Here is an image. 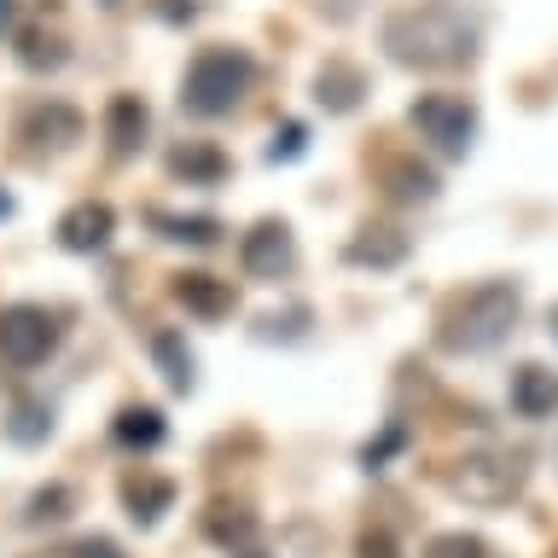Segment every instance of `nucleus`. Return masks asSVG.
Returning a JSON list of instances; mask_svg holds the SVG:
<instances>
[{
	"label": "nucleus",
	"mask_w": 558,
	"mask_h": 558,
	"mask_svg": "<svg viewBox=\"0 0 558 558\" xmlns=\"http://www.w3.org/2000/svg\"><path fill=\"white\" fill-rule=\"evenodd\" d=\"M477 12L453 7V0H425V7H401L384 17V47L408 70H460L477 59Z\"/></svg>",
	"instance_id": "f257e3e1"
},
{
	"label": "nucleus",
	"mask_w": 558,
	"mask_h": 558,
	"mask_svg": "<svg viewBox=\"0 0 558 558\" xmlns=\"http://www.w3.org/2000/svg\"><path fill=\"white\" fill-rule=\"evenodd\" d=\"M518 314H523V291L512 279H488V286L465 291L453 303L448 326H442V349L448 355H488V349H500L512 338Z\"/></svg>",
	"instance_id": "f03ea898"
},
{
	"label": "nucleus",
	"mask_w": 558,
	"mask_h": 558,
	"mask_svg": "<svg viewBox=\"0 0 558 558\" xmlns=\"http://www.w3.org/2000/svg\"><path fill=\"white\" fill-rule=\"evenodd\" d=\"M251 82H256V64L244 47H204L198 59L186 64L181 105L192 117H227L244 94H251Z\"/></svg>",
	"instance_id": "7ed1b4c3"
},
{
	"label": "nucleus",
	"mask_w": 558,
	"mask_h": 558,
	"mask_svg": "<svg viewBox=\"0 0 558 558\" xmlns=\"http://www.w3.org/2000/svg\"><path fill=\"white\" fill-rule=\"evenodd\" d=\"M523 477H530V465H523V453H506V448H477V453H460L448 471V488L471 506H506L518 500Z\"/></svg>",
	"instance_id": "20e7f679"
},
{
	"label": "nucleus",
	"mask_w": 558,
	"mask_h": 558,
	"mask_svg": "<svg viewBox=\"0 0 558 558\" xmlns=\"http://www.w3.org/2000/svg\"><path fill=\"white\" fill-rule=\"evenodd\" d=\"M408 122L418 129V140H430L448 157H465L471 140H477V105L460 94H418L408 105Z\"/></svg>",
	"instance_id": "39448f33"
},
{
	"label": "nucleus",
	"mask_w": 558,
	"mask_h": 558,
	"mask_svg": "<svg viewBox=\"0 0 558 558\" xmlns=\"http://www.w3.org/2000/svg\"><path fill=\"white\" fill-rule=\"evenodd\" d=\"M59 349V320L41 303H12L0 308V361L12 366H41Z\"/></svg>",
	"instance_id": "423d86ee"
},
{
	"label": "nucleus",
	"mask_w": 558,
	"mask_h": 558,
	"mask_svg": "<svg viewBox=\"0 0 558 558\" xmlns=\"http://www.w3.org/2000/svg\"><path fill=\"white\" fill-rule=\"evenodd\" d=\"M296 262V239L286 221H256L251 233L239 239V268L251 279H286Z\"/></svg>",
	"instance_id": "0eeeda50"
},
{
	"label": "nucleus",
	"mask_w": 558,
	"mask_h": 558,
	"mask_svg": "<svg viewBox=\"0 0 558 558\" xmlns=\"http://www.w3.org/2000/svg\"><path fill=\"white\" fill-rule=\"evenodd\" d=\"M111 233H117V216H111V204H99V198H82L76 209H64V216H59V244H64V251H76V256L105 251Z\"/></svg>",
	"instance_id": "6e6552de"
},
{
	"label": "nucleus",
	"mask_w": 558,
	"mask_h": 558,
	"mask_svg": "<svg viewBox=\"0 0 558 558\" xmlns=\"http://www.w3.org/2000/svg\"><path fill=\"white\" fill-rule=\"evenodd\" d=\"M506 396H512L518 418H553L558 413V373H553V366H541V361H523V366H512Z\"/></svg>",
	"instance_id": "1a4fd4ad"
},
{
	"label": "nucleus",
	"mask_w": 558,
	"mask_h": 558,
	"mask_svg": "<svg viewBox=\"0 0 558 558\" xmlns=\"http://www.w3.org/2000/svg\"><path fill=\"white\" fill-rule=\"evenodd\" d=\"M413 251L408 233H396V227H366V233H355L343 244V262L349 268H401Z\"/></svg>",
	"instance_id": "9d476101"
},
{
	"label": "nucleus",
	"mask_w": 558,
	"mask_h": 558,
	"mask_svg": "<svg viewBox=\"0 0 558 558\" xmlns=\"http://www.w3.org/2000/svg\"><path fill=\"white\" fill-rule=\"evenodd\" d=\"M146 129H151V111H146V99H140V94H117L111 105H105V140H111L117 157L140 151Z\"/></svg>",
	"instance_id": "9b49d317"
},
{
	"label": "nucleus",
	"mask_w": 558,
	"mask_h": 558,
	"mask_svg": "<svg viewBox=\"0 0 558 558\" xmlns=\"http://www.w3.org/2000/svg\"><path fill=\"white\" fill-rule=\"evenodd\" d=\"M174 303L198 314V320H221V314H233V286L216 274H181L174 279Z\"/></svg>",
	"instance_id": "f8f14e48"
},
{
	"label": "nucleus",
	"mask_w": 558,
	"mask_h": 558,
	"mask_svg": "<svg viewBox=\"0 0 558 558\" xmlns=\"http://www.w3.org/2000/svg\"><path fill=\"white\" fill-rule=\"evenodd\" d=\"M361 94H366V76L355 64H343V59H331L320 76H314V99L326 105L331 117H343V111H355L361 105Z\"/></svg>",
	"instance_id": "ddd939ff"
},
{
	"label": "nucleus",
	"mask_w": 558,
	"mask_h": 558,
	"mask_svg": "<svg viewBox=\"0 0 558 558\" xmlns=\"http://www.w3.org/2000/svg\"><path fill=\"white\" fill-rule=\"evenodd\" d=\"M146 349H151V361L163 366L169 390H192V378H198V361H192V349H186L181 331H169V326H163V331H151Z\"/></svg>",
	"instance_id": "4468645a"
},
{
	"label": "nucleus",
	"mask_w": 558,
	"mask_h": 558,
	"mask_svg": "<svg viewBox=\"0 0 558 558\" xmlns=\"http://www.w3.org/2000/svg\"><path fill=\"white\" fill-rule=\"evenodd\" d=\"M169 169L181 174L186 186H221L227 157H221L216 146H204V140H192V146H174V151H169Z\"/></svg>",
	"instance_id": "2eb2a0df"
},
{
	"label": "nucleus",
	"mask_w": 558,
	"mask_h": 558,
	"mask_svg": "<svg viewBox=\"0 0 558 558\" xmlns=\"http://www.w3.org/2000/svg\"><path fill=\"white\" fill-rule=\"evenodd\" d=\"M122 500H129V518L134 523H157L174 506V483L169 477H129Z\"/></svg>",
	"instance_id": "dca6fc26"
},
{
	"label": "nucleus",
	"mask_w": 558,
	"mask_h": 558,
	"mask_svg": "<svg viewBox=\"0 0 558 558\" xmlns=\"http://www.w3.org/2000/svg\"><path fill=\"white\" fill-rule=\"evenodd\" d=\"M111 430H117L122 448H157L169 436V425H163V413H157V408H122Z\"/></svg>",
	"instance_id": "f3484780"
},
{
	"label": "nucleus",
	"mask_w": 558,
	"mask_h": 558,
	"mask_svg": "<svg viewBox=\"0 0 558 558\" xmlns=\"http://www.w3.org/2000/svg\"><path fill=\"white\" fill-rule=\"evenodd\" d=\"M151 227H157L169 244H198V251L221 239V221H216V216H163V209H151Z\"/></svg>",
	"instance_id": "a211bd4d"
},
{
	"label": "nucleus",
	"mask_w": 558,
	"mask_h": 558,
	"mask_svg": "<svg viewBox=\"0 0 558 558\" xmlns=\"http://www.w3.org/2000/svg\"><path fill=\"white\" fill-rule=\"evenodd\" d=\"M24 129L41 140V146H70V140H82V117L70 111V105H41V111H29Z\"/></svg>",
	"instance_id": "6ab92c4d"
},
{
	"label": "nucleus",
	"mask_w": 558,
	"mask_h": 558,
	"mask_svg": "<svg viewBox=\"0 0 558 558\" xmlns=\"http://www.w3.org/2000/svg\"><path fill=\"white\" fill-rule=\"evenodd\" d=\"M7 436H12L17 448L47 442V436H52V408H47V401H12V413H7Z\"/></svg>",
	"instance_id": "aec40b11"
},
{
	"label": "nucleus",
	"mask_w": 558,
	"mask_h": 558,
	"mask_svg": "<svg viewBox=\"0 0 558 558\" xmlns=\"http://www.w3.org/2000/svg\"><path fill=\"white\" fill-rule=\"evenodd\" d=\"M384 181H390V198H396V204H430V198H436V174L418 169V163H408V157L384 169Z\"/></svg>",
	"instance_id": "412c9836"
},
{
	"label": "nucleus",
	"mask_w": 558,
	"mask_h": 558,
	"mask_svg": "<svg viewBox=\"0 0 558 558\" xmlns=\"http://www.w3.org/2000/svg\"><path fill=\"white\" fill-rule=\"evenodd\" d=\"M209 535L221 541V547H251V535H256V518L251 512H239V506H216V512H209Z\"/></svg>",
	"instance_id": "4be33fe9"
},
{
	"label": "nucleus",
	"mask_w": 558,
	"mask_h": 558,
	"mask_svg": "<svg viewBox=\"0 0 558 558\" xmlns=\"http://www.w3.org/2000/svg\"><path fill=\"white\" fill-rule=\"evenodd\" d=\"M70 506H76V495H70L64 483H47V488H35V495H29L24 523H64V518H70Z\"/></svg>",
	"instance_id": "5701e85b"
},
{
	"label": "nucleus",
	"mask_w": 558,
	"mask_h": 558,
	"mask_svg": "<svg viewBox=\"0 0 558 558\" xmlns=\"http://www.w3.org/2000/svg\"><path fill=\"white\" fill-rule=\"evenodd\" d=\"M308 151V129L303 122H279L274 140H268V163H291V157Z\"/></svg>",
	"instance_id": "b1692460"
},
{
	"label": "nucleus",
	"mask_w": 558,
	"mask_h": 558,
	"mask_svg": "<svg viewBox=\"0 0 558 558\" xmlns=\"http://www.w3.org/2000/svg\"><path fill=\"white\" fill-rule=\"evenodd\" d=\"M425 558H495L483 547L477 535H465V530H453V535H436L430 547H425Z\"/></svg>",
	"instance_id": "393cba45"
},
{
	"label": "nucleus",
	"mask_w": 558,
	"mask_h": 558,
	"mask_svg": "<svg viewBox=\"0 0 558 558\" xmlns=\"http://www.w3.org/2000/svg\"><path fill=\"white\" fill-rule=\"evenodd\" d=\"M401 448H408V425H390L378 442L361 448V465H366V471H384V460H390V453H401Z\"/></svg>",
	"instance_id": "a878e982"
},
{
	"label": "nucleus",
	"mask_w": 558,
	"mask_h": 558,
	"mask_svg": "<svg viewBox=\"0 0 558 558\" xmlns=\"http://www.w3.org/2000/svg\"><path fill=\"white\" fill-rule=\"evenodd\" d=\"M64 558H122V547H117V541H105V535H87V541H76Z\"/></svg>",
	"instance_id": "bb28decb"
},
{
	"label": "nucleus",
	"mask_w": 558,
	"mask_h": 558,
	"mask_svg": "<svg viewBox=\"0 0 558 558\" xmlns=\"http://www.w3.org/2000/svg\"><path fill=\"white\" fill-rule=\"evenodd\" d=\"M361 558H401V553L384 530H373V535H361Z\"/></svg>",
	"instance_id": "cd10ccee"
},
{
	"label": "nucleus",
	"mask_w": 558,
	"mask_h": 558,
	"mask_svg": "<svg viewBox=\"0 0 558 558\" xmlns=\"http://www.w3.org/2000/svg\"><path fill=\"white\" fill-rule=\"evenodd\" d=\"M12 17H17V0H0V35L12 29Z\"/></svg>",
	"instance_id": "c85d7f7f"
},
{
	"label": "nucleus",
	"mask_w": 558,
	"mask_h": 558,
	"mask_svg": "<svg viewBox=\"0 0 558 558\" xmlns=\"http://www.w3.org/2000/svg\"><path fill=\"white\" fill-rule=\"evenodd\" d=\"M547 331H553V343H558V303H553V314H547Z\"/></svg>",
	"instance_id": "c756f323"
},
{
	"label": "nucleus",
	"mask_w": 558,
	"mask_h": 558,
	"mask_svg": "<svg viewBox=\"0 0 558 558\" xmlns=\"http://www.w3.org/2000/svg\"><path fill=\"white\" fill-rule=\"evenodd\" d=\"M12 216V198H7V192H0V221H7Z\"/></svg>",
	"instance_id": "7c9ffc66"
},
{
	"label": "nucleus",
	"mask_w": 558,
	"mask_h": 558,
	"mask_svg": "<svg viewBox=\"0 0 558 558\" xmlns=\"http://www.w3.org/2000/svg\"><path fill=\"white\" fill-rule=\"evenodd\" d=\"M233 558H262V553H251V547H244V553H233Z\"/></svg>",
	"instance_id": "2f4dec72"
}]
</instances>
